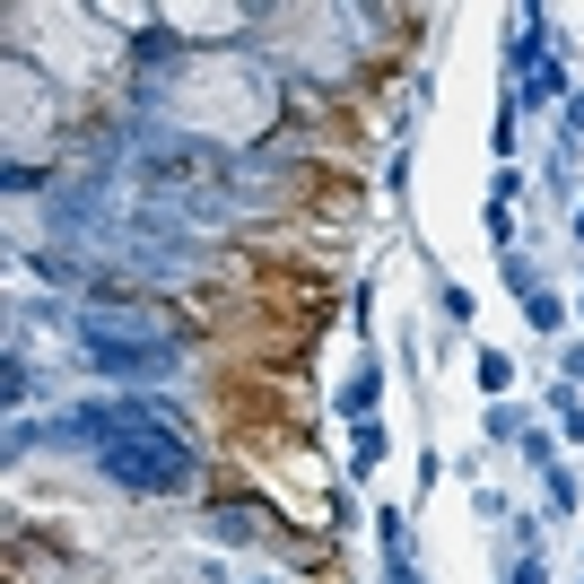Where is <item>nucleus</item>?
I'll list each match as a JSON object with an SVG mask.
<instances>
[{
	"mask_svg": "<svg viewBox=\"0 0 584 584\" xmlns=\"http://www.w3.org/2000/svg\"><path fill=\"white\" fill-rule=\"evenodd\" d=\"M210 541H245L254 550V541H270V515L263 506H210Z\"/></svg>",
	"mask_w": 584,
	"mask_h": 584,
	"instance_id": "nucleus-3",
	"label": "nucleus"
},
{
	"mask_svg": "<svg viewBox=\"0 0 584 584\" xmlns=\"http://www.w3.org/2000/svg\"><path fill=\"white\" fill-rule=\"evenodd\" d=\"M524 463H532V472H550V463H558V436H541V427H532V436H524Z\"/></svg>",
	"mask_w": 584,
	"mask_h": 584,
	"instance_id": "nucleus-15",
	"label": "nucleus"
},
{
	"mask_svg": "<svg viewBox=\"0 0 584 584\" xmlns=\"http://www.w3.org/2000/svg\"><path fill=\"white\" fill-rule=\"evenodd\" d=\"M550 410H558V436L584 445V393H576V384H550Z\"/></svg>",
	"mask_w": 584,
	"mask_h": 584,
	"instance_id": "nucleus-7",
	"label": "nucleus"
},
{
	"mask_svg": "<svg viewBox=\"0 0 584 584\" xmlns=\"http://www.w3.org/2000/svg\"><path fill=\"white\" fill-rule=\"evenodd\" d=\"M558 384H576V393H584V340H567V349H558Z\"/></svg>",
	"mask_w": 584,
	"mask_h": 584,
	"instance_id": "nucleus-17",
	"label": "nucleus"
},
{
	"mask_svg": "<svg viewBox=\"0 0 584 584\" xmlns=\"http://www.w3.org/2000/svg\"><path fill=\"white\" fill-rule=\"evenodd\" d=\"M488 245H497V254H515V210H506V201H488Z\"/></svg>",
	"mask_w": 584,
	"mask_h": 584,
	"instance_id": "nucleus-14",
	"label": "nucleus"
},
{
	"mask_svg": "<svg viewBox=\"0 0 584 584\" xmlns=\"http://www.w3.org/2000/svg\"><path fill=\"white\" fill-rule=\"evenodd\" d=\"M524 436H532V419L515 402H488V445H524Z\"/></svg>",
	"mask_w": 584,
	"mask_h": 584,
	"instance_id": "nucleus-10",
	"label": "nucleus"
},
{
	"mask_svg": "<svg viewBox=\"0 0 584 584\" xmlns=\"http://www.w3.org/2000/svg\"><path fill=\"white\" fill-rule=\"evenodd\" d=\"M0 393H9V410H27V393H44L36 367H27V349H9V358H0Z\"/></svg>",
	"mask_w": 584,
	"mask_h": 584,
	"instance_id": "nucleus-6",
	"label": "nucleus"
},
{
	"mask_svg": "<svg viewBox=\"0 0 584 584\" xmlns=\"http://www.w3.org/2000/svg\"><path fill=\"white\" fill-rule=\"evenodd\" d=\"M497 584H550V567H541V558H524V567H506Z\"/></svg>",
	"mask_w": 584,
	"mask_h": 584,
	"instance_id": "nucleus-18",
	"label": "nucleus"
},
{
	"mask_svg": "<svg viewBox=\"0 0 584 584\" xmlns=\"http://www.w3.org/2000/svg\"><path fill=\"white\" fill-rule=\"evenodd\" d=\"M436 315L463 331V323H472V288H454V279H445V288H436Z\"/></svg>",
	"mask_w": 584,
	"mask_h": 584,
	"instance_id": "nucleus-13",
	"label": "nucleus"
},
{
	"mask_svg": "<svg viewBox=\"0 0 584 584\" xmlns=\"http://www.w3.org/2000/svg\"><path fill=\"white\" fill-rule=\"evenodd\" d=\"M70 331H79V358L106 375V384H149L184 349L158 306H88V315H70Z\"/></svg>",
	"mask_w": 584,
	"mask_h": 584,
	"instance_id": "nucleus-1",
	"label": "nucleus"
},
{
	"mask_svg": "<svg viewBox=\"0 0 584 584\" xmlns=\"http://www.w3.org/2000/svg\"><path fill=\"white\" fill-rule=\"evenodd\" d=\"M541 497H550L558 515H576V479H567V463H550V472H541Z\"/></svg>",
	"mask_w": 584,
	"mask_h": 584,
	"instance_id": "nucleus-12",
	"label": "nucleus"
},
{
	"mask_svg": "<svg viewBox=\"0 0 584 584\" xmlns=\"http://www.w3.org/2000/svg\"><path fill=\"white\" fill-rule=\"evenodd\" d=\"M375 402H384V375H375V367H358L349 384H340V419L367 427V419H375Z\"/></svg>",
	"mask_w": 584,
	"mask_h": 584,
	"instance_id": "nucleus-4",
	"label": "nucleus"
},
{
	"mask_svg": "<svg viewBox=\"0 0 584 584\" xmlns=\"http://www.w3.org/2000/svg\"><path fill=\"white\" fill-rule=\"evenodd\" d=\"M375 541H384V558H410V515L402 506H375Z\"/></svg>",
	"mask_w": 584,
	"mask_h": 584,
	"instance_id": "nucleus-9",
	"label": "nucleus"
},
{
	"mask_svg": "<svg viewBox=\"0 0 584 584\" xmlns=\"http://www.w3.org/2000/svg\"><path fill=\"white\" fill-rule=\"evenodd\" d=\"M524 323H532V331H558V323H567V297H550V288H532V297H524Z\"/></svg>",
	"mask_w": 584,
	"mask_h": 584,
	"instance_id": "nucleus-11",
	"label": "nucleus"
},
{
	"mask_svg": "<svg viewBox=\"0 0 584 584\" xmlns=\"http://www.w3.org/2000/svg\"><path fill=\"white\" fill-rule=\"evenodd\" d=\"M384 584H427V567H419V550H410V558H384Z\"/></svg>",
	"mask_w": 584,
	"mask_h": 584,
	"instance_id": "nucleus-16",
	"label": "nucleus"
},
{
	"mask_svg": "<svg viewBox=\"0 0 584 584\" xmlns=\"http://www.w3.org/2000/svg\"><path fill=\"white\" fill-rule=\"evenodd\" d=\"M479 393H488V402L515 393V358H506V349H479Z\"/></svg>",
	"mask_w": 584,
	"mask_h": 584,
	"instance_id": "nucleus-8",
	"label": "nucleus"
},
{
	"mask_svg": "<svg viewBox=\"0 0 584 584\" xmlns=\"http://www.w3.org/2000/svg\"><path fill=\"white\" fill-rule=\"evenodd\" d=\"M541 53H550V18H541V9H515V36H506V70H515V88L550 70Z\"/></svg>",
	"mask_w": 584,
	"mask_h": 584,
	"instance_id": "nucleus-2",
	"label": "nucleus"
},
{
	"mask_svg": "<svg viewBox=\"0 0 584 584\" xmlns=\"http://www.w3.org/2000/svg\"><path fill=\"white\" fill-rule=\"evenodd\" d=\"M384 454H393V427H375V419H367L358 436H349V479H367Z\"/></svg>",
	"mask_w": 584,
	"mask_h": 584,
	"instance_id": "nucleus-5",
	"label": "nucleus"
}]
</instances>
